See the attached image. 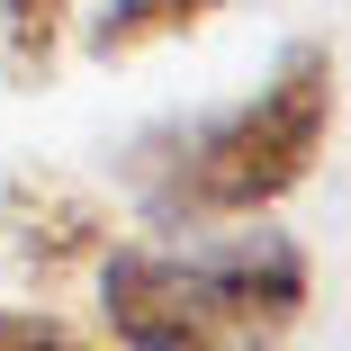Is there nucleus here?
Here are the masks:
<instances>
[{
	"label": "nucleus",
	"mask_w": 351,
	"mask_h": 351,
	"mask_svg": "<svg viewBox=\"0 0 351 351\" xmlns=\"http://www.w3.org/2000/svg\"><path fill=\"white\" fill-rule=\"evenodd\" d=\"M333 117H342V54L289 45L252 99L145 135L126 154V180L154 226H243L289 189H306V171L333 145Z\"/></svg>",
	"instance_id": "1"
},
{
	"label": "nucleus",
	"mask_w": 351,
	"mask_h": 351,
	"mask_svg": "<svg viewBox=\"0 0 351 351\" xmlns=\"http://www.w3.org/2000/svg\"><path fill=\"white\" fill-rule=\"evenodd\" d=\"M90 270L99 315L126 351H289L315 298V270L289 234H234L207 252L108 243Z\"/></svg>",
	"instance_id": "2"
},
{
	"label": "nucleus",
	"mask_w": 351,
	"mask_h": 351,
	"mask_svg": "<svg viewBox=\"0 0 351 351\" xmlns=\"http://www.w3.org/2000/svg\"><path fill=\"white\" fill-rule=\"evenodd\" d=\"M108 198L73 171H10L0 180V270L27 279V289H63V279H82L99 252H108Z\"/></svg>",
	"instance_id": "3"
},
{
	"label": "nucleus",
	"mask_w": 351,
	"mask_h": 351,
	"mask_svg": "<svg viewBox=\"0 0 351 351\" xmlns=\"http://www.w3.org/2000/svg\"><path fill=\"white\" fill-rule=\"evenodd\" d=\"M207 19H226V0H108L90 19V54L99 63H135V54L171 45V36H198Z\"/></svg>",
	"instance_id": "4"
},
{
	"label": "nucleus",
	"mask_w": 351,
	"mask_h": 351,
	"mask_svg": "<svg viewBox=\"0 0 351 351\" xmlns=\"http://www.w3.org/2000/svg\"><path fill=\"white\" fill-rule=\"evenodd\" d=\"M63 19H73V0H0V73L19 90H36L63 54Z\"/></svg>",
	"instance_id": "5"
},
{
	"label": "nucleus",
	"mask_w": 351,
	"mask_h": 351,
	"mask_svg": "<svg viewBox=\"0 0 351 351\" xmlns=\"http://www.w3.org/2000/svg\"><path fill=\"white\" fill-rule=\"evenodd\" d=\"M0 351H99L90 333L54 324V315H27V306H0Z\"/></svg>",
	"instance_id": "6"
}]
</instances>
